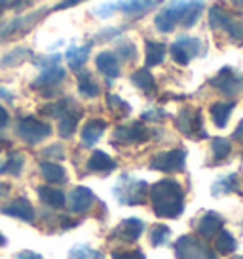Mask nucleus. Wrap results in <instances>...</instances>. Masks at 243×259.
<instances>
[{
    "instance_id": "obj_1",
    "label": "nucleus",
    "mask_w": 243,
    "mask_h": 259,
    "mask_svg": "<svg viewBox=\"0 0 243 259\" xmlns=\"http://www.w3.org/2000/svg\"><path fill=\"white\" fill-rule=\"evenodd\" d=\"M150 202L158 218L175 219L185 210V191L175 179H162L150 187Z\"/></svg>"
},
{
    "instance_id": "obj_2",
    "label": "nucleus",
    "mask_w": 243,
    "mask_h": 259,
    "mask_svg": "<svg viewBox=\"0 0 243 259\" xmlns=\"http://www.w3.org/2000/svg\"><path fill=\"white\" fill-rule=\"evenodd\" d=\"M48 8H38L29 12V14L14 17V19H10L6 23H2L0 25V42L17 40L21 36H27L36 25L44 21V17L48 16Z\"/></svg>"
},
{
    "instance_id": "obj_3",
    "label": "nucleus",
    "mask_w": 243,
    "mask_h": 259,
    "mask_svg": "<svg viewBox=\"0 0 243 259\" xmlns=\"http://www.w3.org/2000/svg\"><path fill=\"white\" fill-rule=\"evenodd\" d=\"M162 2L163 0H116V2H106L97 6L93 10V14L99 17H108L112 12H122L124 16H130L131 19H141L154 8H158Z\"/></svg>"
},
{
    "instance_id": "obj_4",
    "label": "nucleus",
    "mask_w": 243,
    "mask_h": 259,
    "mask_svg": "<svg viewBox=\"0 0 243 259\" xmlns=\"http://www.w3.org/2000/svg\"><path fill=\"white\" fill-rule=\"evenodd\" d=\"M207 21L213 31L226 32L235 44H243V19L230 14L226 8H222L219 4L211 6Z\"/></svg>"
},
{
    "instance_id": "obj_5",
    "label": "nucleus",
    "mask_w": 243,
    "mask_h": 259,
    "mask_svg": "<svg viewBox=\"0 0 243 259\" xmlns=\"http://www.w3.org/2000/svg\"><path fill=\"white\" fill-rule=\"evenodd\" d=\"M146 189H148V183H146L145 179L122 176V178L116 181L112 193H114V196H116V200H118L120 204H126V206H137V204L145 202Z\"/></svg>"
},
{
    "instance_id": "obj_6",
    "label": "nucleus",
    "mask_w": 243,
    "mask_h": 259,
    "mask_svg": "<svg viewBox=\"0 0 243 259\" xmlns=\"http://www.w3.org/2000/svg\"><path fill=\"white\" fill-rule=\"evenodd\" d=\"M188 4H190V0H171L169 4L163 6L158 12V16L154 17L156 29L160 32H165V34L175 31V27L180 25L183 17L187 14Z\"/></svg>"
},
{
    "instance_id": "obj_7",
    "label": "nucleus",
    "mask_w": 243,
    "mask_h": 259,
    "mask_svg": "<svg viewBox=\"0 0 243 259\" xmlns=\"http://www.w3.org/2000/svg\"><path fill=\"white\" fill-rule=\"evenodd\" d=\"M49 134H51V126L34 116H25L17 124V136L29 145H38L40 141L49 138Z\"/></svg>"
},
{
    "instance_id": "obj_8",
    "label": "nucleus",
    "mask_w": 243,
    "mask_h": 259,
    "mask_svg": "<svg viewBox=\"0 0 243 259\" xmlns=\"http://www.w3.org/2000/svg\"><path fill=\"white\" fill-rule=\"evenodd\" d=\"M187 166V151L185 149H171L165 153H158L150 160V168L165 174H178L185 171Z\"/></svg>"
},
{
    "instance_id": "obj_9",
    "label": "nucleus",
    "mask_w": 243,
    "mask_h": 259,
    "mask_svg": "<svg viewBox=\"0 0 243 259\" xmlns=\"http://www.w3.org/2000/svg\"><path fill=\"white\" fill-rule=\"evenodd\" d=\"M203 52V44L196 36H180L171 44V57L178 65H188L194 57H198Z\"/></svg>"
},
{
    "instance_id": "obj_10",
    "label": "nucleus",
    "mask_w": 243,
    "mask_h": 259,
    "mask_svg": "<svg viewBox=\"0 0 243 259\" xmlns=\"http://www.w3.org/2000/svg\"><path fill=\"white\" fill-rule=\"evenodd\" d=\"M177 259H217L215 251L207 244L196 240L192 236H180L175 242Z\"/></svg>"
},
{
    "instance_id": "obj_11",
    "label": "nucleus",
    "mask_w": 243,
    "mask_h": 259,
    "mask_svg": "<svg viewBox=\"0 0 243 259\" xmlns=\"http://www.w3.org/2000/svg\"><path fill=\"white\" fill-rule=\"evenodd\" d=\"M175 126L188 138H207V132L203 128L202 111L198 109H183L175 118Z\"/></svg>"
},
{
    "instance_id": "obj_12",
    "label": "nucleus",
    "mask_w": 243,
    "mask_h": 259,
    "mask_svg": "<svg viewBox=\"0 0 243 259\" xmlns=\"http://www.w3.org/2000/svg\"><path fill=\"white\" fill-rule=\"evenodd\" d=\"M148 138H150V132L143 122H131V124H122L114 130L112 143L139 145V143H145Z\"/></svg>"
},
{
    "instance_id": "obj_13",
    "label": "nucleus",
    "mask_w": 243,
    "mask_h": 259,
    "mask_svg": "<svg viewBox=\"0 0 243 259\" xmlns=\"http://www.w3.org/2000/svg\"><path fill=\"white\" fill-rule=\"evenodd\" d=\"M209 84L226 97H234L241 90V78H239V74L235 73L232 67L220 69L217 76H213L209 80Z\"/></svg>"
},
{
    "instance_id": "obj_14",
    "label": "nucleus",
    "mask_w": 243,
    "mask_h": 259,
    "mask_svg": "<svg viewBox=\"0 0 243 259\" xmlns=\"http://www.w3.org/2000/svg\"><path fill=\"white\" fill-rule=\"evenodd\" d=\"M93 202H95V194L91 193V189L88 187H74L69 194V210L74 213L88 211Z\"/></svg>"
},
{
    "instance_id": "obj_15",
    "label": "nucleus",
    "mask_w": 243,
    "mask_h": 259,
    "mask_svg": "<svg viewBox=\"0 0 243 259\" xmlns=\"http://www.w3.org/2000/svg\"><path fill=\"white\" fill-rule=\"evenodd\" d=\"M2 213L10 215V218H17L21 219V221H27V223H33L34 215H36L33 204L29 202L27 198H16V200L8 202L2 208Z\"/></svg>"
},
{
    "instance_id": "obj_16",
    "label": "nucleus",
    "mask_w": 243,
    "mask_h": 259,
    "mask_svg": "<svg viewBox=\"0 0 243 259\" xmlns=\"http://www.w3.org/2000/svg\"><path fill=\"white\" fill-rule=\"evenodd\" d=\"M143 231H145V223L141 219L130 218V219H124L120 225L114 229L112 236L120 238L124 242H135L139 236L143 235Z\"/></svg>"
},
{
    "instance_id": "obj_17",
    "label": "nucleus",
    "mask_w": 243,
    "mask_h": 259,
    "mask_svg": "<svg viewBox=\"0 0 243 259\" xmlns=\"http://www.w3.org/2000/svg\"><path fill=\"white\" fill-rule=\"evenodd\" d=\"M222 223H224V219L220 218L217 211H205L202 219L198 221V233L203 238H213L222 231Z\"/></svg>"
},
{
    "instance_id": "obj_18",
    "label": "nucleus",
    "mask_w": 243,
    "mask_h": 259,
    "mask_svg": "<svg viewBox=\"0 0 243 259\" xmlns=\"http://www.w3.org/2000/svg\"><path fill=\"white\" fill-rule=\"evenodd\" d=\"M65 69L63 67H59V65H55V67H49V69H44L40 73V76H36V80L31 84L34 90H44V88H55L57 84H61V82L65 80Z\"/></svg>"
},
{
    "instance_id": "obj_19",
    "label": "nucleus",
    "mask_w": 243,
    "mask_h": 259,
    "mask_svg": "<svg viewBox=\"0 0 243 259\" xmlns=\"http://www.w3.org/2000/svg\"><path fill=\"white\" fill-rule=\"evenodd\" d=\"M95 65H97L99 73H103L108 78L120 76V63H118V56L114 52H101L95 57Z\"/></svg>"
},
{
    "instance_id": "obj_20",
    "label": "nucleus",
    "mask_w": 243,
    "mask_h": 259,
    "mask_svg": "<svg viewBox=\"0 0 243 259\" xmlns=\"http://www.w3.org/2000/svg\"><path fill=\"white\" fill-rule=\"evenodd\" d=\"M106 130V122L101 120V118H93V120H88L86 126L82 130V143L86 147H93L99 139L103 138Z\"/></svg>"
},
{
    "instance_id": "obj_21",
    "label": "nucleus",
    "mask_w": 243,
    "mask_h": 259,
    "mask_svg": "<svg viewBox=\"0 0 243 259\" xmlns=\"http://www.w3.org/2000/svg\"><path fill=\"white\" fill-rule=\"evenodd\" d=\"M86 168L89 171H95V174H108V171L116 170V162L103 151H93L91 156L88 158Z\"/></svg>"
},
{
    "instance_id": "obj_22",
    "label": "nucleus",
    "mask_w": 243,
    "mask_h": 259,
    "mask_svg": "<svg viewBox=\"0 0 243 259\" xmlns=\"http://www.w3.org/2000/svg\"><path fill=\"white\" fill-rule=\"evenodd\" d=\"M131 82H133L141 92H145L146 96H152V94H156V90H158L154 74L150 73L148 69H145V67H143V69H137L135 73L131 74Z\"/></svg>"
},
{
    "instance_id": "obj_23",
    "label": "nucleus",
    "mask_w": 243,
    "mask_h": 259,
    "mask_svg": "<svg viewBox=\"0 0 243 259\" xmlns=\"http://www.w3.org/2000/svg\"><path fill=\"white\" fill-rule=\"evenodd\" d=\"M33 56V52L25 46H17V48L10 50L8 54H4L2 59H0V67L2 69H14V67H19L21 63H25L29 57Z\"/></svg>"
},
{
    "instance_id": "obj_24",
    "label": "nucleus",
    "mask_w": 243,
    "mask_h": 259,
    "mask_svg": "<svg viewBox=\"0 0 243 259\" xmlns=\"http://www.w3.org/2000/svg\"><path fill=\"white\" fill-rule=\"evenodd\" d=\"M235 101H224V103H213L211 105V118L215 122L217 128H226L228 120H230V114L234 111Z\"/></svg>"
},
{
    "instance_id": "obj_25",
    "label": "nucleus",
    "mask_w": 243,
    "mask_h": 259,
    "mask_svg": "<svg viewBox=\"0 0 243 259\" xmlns=\"http://www.w3.org/2000/svg\"><path fill=\"white\" fill-rule=\"evenodd\" d=\"M38 196H40V200L44 204H48L49 208H63L67 204V196L63 191H59V189H53V187H38Z\"/></svg>"
},
{
    "instance_id": "obj_26",
    "label": "nucleus",
    "mask_w": 243,
    "mask_h": 259,
    "mask_svg": "<svg viewBox=\"0 0 243 259\" xmlns=\"http://www.w3.org/2000/svg\"><path fill=\"white\" fill-rule=\"evenodd\" d=\"M40 171H42V178L46 179L48 183H65L67 181L65 168L59 166L57 162H51V160L40 162Z\"/></svg>"
},
{
    "instance_id": "obj_27",
    "label": "nucleus",
    "mask_w": 243,
    "mask_h": 259,
    "mask_svg": "<svg viewBox=\"0 0 243 259\" xmlns=\"http://www.w3.org/2000/svg\"><path fill=\"white\" fill-rule=\"evenodd\" d=\"M91 44L93 42H89L86 46H71V48L67 50V61H69V67L73 71H78L82 65L88 61L89 52H91Z\"/></svg>"
},
{
    "instance_id": "obj_28",
    "label": "nucleus",
    "mask_w": 243,
    "mask_h": 259,
    "mask_svg": "<svg viewBox=\"0 0 243 259\" xmlns=\"http://www.w3.org/2000/svg\"><path fill=\"white\" fill-rule=\"evenodd\" d=\"M78 120H80V111H78V107H73L65 116H61V120H59V136L61 138H71L74 132H76V126H78Z\"/></svg>"
},
{
    "instance_id": "obj_29",
    "label": "nucleus",
    "mask_w": 243,
    "mask_h": 259,
    "mask_svg": "<svg viewBox=\"0 0 243 259\" xmlns=\"http://www.w3.org/2000/svg\"><path fill=\"white\" fill-rule=\"evenodd\" d=\"M239 193V181H237V176L235 174H230L226 178L217 179L213 187H211V193L215 196H222V194H230V193Z\"/></svg>"
},
{
    "instance_id": "obj_30",
    "label": "nucleus",
    "mask_w": 243,
    "mask_h": 259,
    "mask_svg": "<svg viewBox=\"0 0 243 259\" xmlns=\"http://www.w3.org/2000/svg\"><path fill=\"white\" fill-rule=\"evenodd\" d=\"M203 10H205V2H203V0H190L187 14H185L183 21H180V27H183V29H192V27L200 21Z\"/></svg>"
},
{
    "instance_id": "obj_31",
    "label": "nucleus",
    "mask_w": 243,
    "mask_h": 259,
    "mask_svg": "<svg viewBox=\"0 0 243 259\" xmlns=\"http://www.w3.org/2000/svg\"><path fill=\"white\" fill-rule=\"evenodd\" d=\"M146 50V67H156V65L163 63V57H165V44L162 42H152L146 40L145 44Z\"/></svg>"
},
{
    "instance_id": "obj_32",
    "label": "nucleus",
    "mask_w": 243,
    "mask_h": 259,
    "mask_svg": "<svg viewBox=\"0 0 243 259\" xmlns=\"http://www.w3.org/2000/svg\"><path fill=\"white\" fill-rule=\"evenodd\" d=\"M25 166L23 154L12 153L6 160L0 162V174H10V176H19Z\"/></svg>"
},
{
    "instance_id": "obj_33",
    "label": "nucleus",
    "mask_w": 243,
    "mask_h": 259,
    "mask_svg": "<svg viewBox=\"0 0 243 259\" xmlns=\"http://www.w3.org/2000/svg\"><path fill=\"white\" fill-rule=\"evenodd\" d=\"M78 92H80L84 97H88V99L97 97L99 96V84L93 80L91 74L84 71V73L78 74Z\"/></svg>"
},
{
    "instance_id": "obj_34",
    "label": "nucleus",
    "mask_w": 243,
    "mask_h": 259,
    "mask_svg": "<svg viewBox=\"0 0 243 259\" xmlns=\"http://www.w3.org/2000/svg\"><path fill=\"white\" fill-rule=\"evenodd\" d=\"M211 151H213V158L217 162H220L232 153V143L226 138H213V141H211Z\"/></svg>"
},
{
    "instance_id": "obj_35",
    "label": "nucleus",
    "mask_w": 243,
    "mask_h": 259,
    "mask_svg": "<svg viewBox=\"0 0 243 259\" xmlns=\"http://www.w3.org/2000/svg\"><path fill=\"white\" fill-rule=\"evenodd\" d=\"M106 105L110 109V113L116 114V116H120V118H124V116H128V114L131 113V107L128 105L124 99H120L116 94H108V96H106Z\"/></svg>"
},
{
    "instance_id": "obj_36",
    "label": "nucleus",
    "mask_w": 243,
    "mask_h": 259,
    "mask_svg": "<svg viewBox=\"0 0 243 259\" xmlns=\"http://www.w3.org/2000/svg\"><path fill=\"white\" fill-rule=\"evenodd\" d=\"M217 250L220 253H224V255H228V253H232L235 250L234 236L230 235L228 231H220L219 235H217Z\"/></svg>"
},
{
    "instance_id": "obj_37",
    "label": "nucleus",
    "mask_w": 243,
    "mask_h": 259,
    "mask_svg": "<svg viewBox=\"0 0 243 259\" xmlns=\"http://www.w3.org/2000/svg\"><path fill=\"white\" fill-rule=\"evenodd\" d=\"M171 236V229L165 225H156L152 231H150V242L152 246H163V244L169 240Z\"/></svg>"
},
{
    "instance_id": "obj_38",
    "label": "nucleus",
    "mask_w": 243,
    "mask_h": 259,
    "mask_svg": "<svg viewBox=\"0 0 243 259\" xmlns=\"http://www.w3.org/2000/svg\"><path fill=\"white\" fill-rule=\"evenodd\" d=\"M103 259L101 257V253H97V251H93L89 246H84V244H80V246H76V248H73L71 250V253H69V259Z\"/></svg>"
},
{
    "instance_id": "obj_39",
    "label": "nucleus",
    "mask_w": 243,
    "mask_h": 259,
    "mask_svg": "<svg viewBox=\"0 0 243 259\" xmlns=\"http://www.w3.org/2000/svg\"><path fill=\"white\" fill-rule=\"evenodd\" d=\"M116 54H118L122 59L130 61V59H135V57H137V48H135L133 42H122L120 46L116 48Z\"/></svg>"
},
{
    "instance_id": "obj_40",
    "label": "nucleus",
    "mask_w": 243,
    "mask_h": 259,
    "mask_svg": "<svg viewBox=\"0 0 243 259\" xmlns=\"http://www.w3.org/2000/svg\"><path fill=\"white\" fill-rule=\"evenodd\" d=\"M59 61H61V56H59V54H53V56H48V57H38L34 65H38L42 69H49V67L59 65Z\"/></svg>"
},
{
    "instance_id": "obj_41",
    "label": "nucleus",
    "mask_w": 243,
    "mask_h": 259,
    "mask_svg": "<svg viewBox=\"0 0 243 259\" xmlns=\"http://www.w3.org/2000/svg\"><path fill=\"white\" fill-rule=\"evenodd\" d=\"M120 34V29H103V31L99 32L97 36L93 38V42H106V40H112V38H116Z\"/></svg>"
},
{
    "instance_id": "obj_42",
    "label": "nucleus",
    "mask_w": 243,
    "mask_h": 259,
    "mask_svg": "<svg viewBox=\"0 0 243 259\" xmlns=\"http://www.w3.org/2000/svg\"><path fill=\"white\" fill-rule=\"evenodd\" d=\"M112 259H146V257L141 250H135V251H114Z\"/></svg>"
},
{
    "instance_id": "obj_43",
    "label": "nucleus",
    "mask_w": 243,
    "mask_h": 259,
    "mask_svg": "<svg viewBox=\"0 0 243 259\" xmlns=\"http://www.w3.org/2000/svg\"><path fill=\"white\" fill-rule=\"evenodd\" d=\"M34 2H38V0H12L8 4V8L12 10H25L29 8V6H33Z\"/></svg>"
},
{
    "instance_id": "obj_44",
    "label": "nucleus",
    "mask_w": 243,
    "mask_h": 259,
    "mask_svg": "<svg viewBox=\"0 0 243 259\" xmlns=\"http://www.w3.org/2000/svg\"><path fill=\"white\" fill-rule=\"evenodd\" d=\"M80 2H86V0H63V2H59V4H55V6H53V10H55V12H59V10L74 8V6H78Z\"/></svg>"
},
{
    "instance_id": "obj_45",
    "label": "nucleus",
    "mask_w": 243,
    "mask_h": 259,
    "mask_svg": "<svg viewBox=\"0 0 243 259\" xmlns=\"http://www.w3.org/2000/svg\"><path fill=\"white\" fill-rule=\"evenodd\" d=\"M44 154H46V156H57V158H63V156H65V151H63V147L61 145H51L44 151Z\"/></svg>"
},
{
    "instance_id": "obj_46",
    "label": "nucleus",
    "mask_w": 243,
    "mask_h": 259,
    "mask_svg": "<svg viewBox=\"0 0 243 259\" xmlns=\"http://www.w3.org/2000/svg\"><path fill=\"white\" fill-rule=\"evenodd\" d=\"M162 116H165L163 111H150V113H143V120H160Z\"/></svg>"
},
{
    "instance_id": "obj_47",
    "label": "nucleus",
    "mask_w": 243,
    "mask_h": 259,
    "mask_svg": "<svg viewBox=\"0 0 243 259\" xmlns=\"http://www.w3.org/2000/svg\"><path fill=\"white\" fill-rule=\"evenodd\" d=\"M232 139H235L237 143H243V118L239 120L237 128L234 130V134H232Z\"/></svg>"
},
{
    "instance_id": "obj_48",
    "label": "nucleus",
    "mask_w": 243,
    "mask_h": 259,
    "mask_svg": "<svg viewBox=\"0 0 243 259\" xmlns=\"http://www.w3.org/2000/svg\"><path fill=\"white\" fill-rule=\"evenodd\" d=\"M10 122V116H8V111L4 109V107L0 105V130H4L6 126H8Z\"/></svg>"
},
{
    "instance_id": "obj_49",
    "label": "nucleus",
    "mask_w": 243,
    "mask_h": 259,
    "mask_svg": "<svg viewBox=\"0 0 243 259\" xmlns=\"http://www.w3.org/2000/svg\"><path fill=\"white\" fill-rule=\"evenodd\" d=\"M17 259H42L38 253H33V251H23V253H19Z\"/></svg>"
},
{
    "instance_id": "obj_50",
    "label": "nucleus",
    "mask_w": 243,
    "mask_h": 259,
    "mask_svg": "<svg viewBox=\"0 0 243 259\" xmlns=\"http://www.w3.org/2000/svg\"><path fill=\"white\" fill-rule=\"evenodd\" d=\"M63 229H71V227H76V221H73L71 218H63Z\"/></svg>"
},
{
    "instance_id": "obj_51",
    "label": "nucleus",
    "mask_w": 243,
    "mask_h": 259,
    "mask_svg": "<svg viewBox=\"0 0 243 259\" xmlns=\"http://www.w3.org/2000/svg\"><path fill=\"white\" fill-rule=\"evenodd\" d=\"M0 97H4V99H8V101H14L12 92H8V90H4V88H0Z\"/></svg>"
},
{
    "instance_id": "obj_52",
    "label": "nucleus",
    "mask_w": 243,
    "mask_h": 259,
    "mask_svg": "<svg viewBox=\"0 0 243 259\" xmlns=\"http://www.w3.org/2000/svg\"><path fill=\"white\" fill-rule=\"evenodd\" d=\"M8 191H10V187L6 185V183H2V181H0V198H2V196H6Z\"/></svg>"
},
{
    "instance_id": "obj_53",
    "label": "nucleus",
    "mask_w": 243,
    "mask_h": 259,
    "mask_svg": "<svg viewBox=\"0 0 243 259\" xmlns=\"http://www.w3.org/2000/svg\"><path fill=\"white\" fill-rule=\"evenodd\" d=\"M6 6H8V2L6 0H0V14H2V10L6 8Z\"/></svg>"
},
{
    "instance_id": "obj_54",
    "label": "nucleus",
    "mask_w": 243,
    "mask_h": 259,
    "mask_svg": "<svg viewBox=\"0 0 243 259\" xmlns=\"http://www.w3.org/2000/svg\"><path fill=\"white\" fill-rule=\"evenodd\" d=\"M230 2H234L235 6H239V8H243V0H230Z\"/></svg>"
},
{
    "instance_id": "obj_55",
    "label": "nucleus",
    "mask_w": 243,
    "mask_h": 259,
    "mask_svg": "<svg viewBox=\"0 0 243 259\" xmlns=\"http://www.w3.org/2000/svg\"><path fill=\"white\" fill-rule=\"evenodd\" d=\"M4 242H6V238H4V236L0 235V246H2V244H4Z\"/></svg>"
},
{
    "instance_id": "obj_56",
    "label": "nucleus",
    "mask_w": 243,
    "mask_h": 259,
    "mask_svg": "<svg viewBox=\"0 0 243 259\" xmlns=\"http://www.w3.org/2000/svg\"><path fill=\"white\" fill-rule=\"evenodd\" d=\"M232 259H243L241 255H235V257H232Z\"/></svg>"
}]
</instances>
